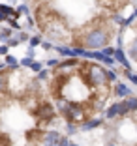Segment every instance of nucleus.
Masks as SVG:
<instances>
[{"instance_id": "nucleus-1", "label": "nucleus", "mask_w": 137, "mask_h": 146, "mask_svg": "<svg viewBox=\"0 0 137 146\" xmlns=\"http://www.w3.org/2000/svg\"><path fill=\"white\" fill-rule=\"evenodd\" d=\"M105 45H109V34L105 32V28H102V26L90 28V30H86L85 34H83V41H81L83 49L98 51V49H103Z\"/></svg>"}, {"instance_id": "nucleus-2", "label": "nucleus", "mask_w": 137, "mask_h": 146, "mask_svg": "<svg viewBox=\"0 0 137 146\" xmlns=\"http://www.w3.org/2000/svg\"><path fill=\"white\" fill-rule=\"evenodd\" d=\"M86 82H88V84H92L94 88H103V86H109L107 69L102 68L100 64H90V66H86Z\"/></svg>"}, {"instance_id": "nucleus-3", "label": "nucleus", "mask_w": 137, "mask_h": 146, "mask_svg": "<svg viewBox=\"0 0 137 146\" xmlns=\"http://www.w3.org/2000/svg\"><path fill=\"white\" fill-rule=\"evenodd\" d=\"M55 109H53V105L49 103V101H45V99H41L38 105V109H36V120H38V124H47V122H51L53 118H55Z\"/></svg>"}, {"instance_id": "nucleus-4", "label": "nucleus", "mask_w": 137, "mask_h": 146, "mask_svg": "<svg viewBox=\"0 0 137 146\" xmlns=\"http://www.w3.org/2000/svg\"><path fill=\"white\" fill-rule=\"evenodd\" d=\"M39 141L43 142V146H68V139L64 135H60L58 131H41Z\"/></svg>"}, {"instance_id": "nucleus-5", "label": "nucleus", "mask_w": 137, "mask_h": 146, "mask_svg": "<svg viewBox=\"0 0 137 146\" xmlns=\"http://www.w3.org/2000/svg\"><path fill=\"white\" fill-rule=\"evenodd\" d=\"M126 114H130V112H128V109H126L124 101H116V103H113L111 107L105 111V116H107L109 120H113L116 116H126Z\"/></svg>"}, {"instance_id": "nucleus-6", "label": "nucleus", "mask_w": 137, "mask_h": 146, "mask_svg": "<svg viewBox=\"0 0 137 146\" xmlns=\"http://www.w3.org/2000/svg\"><path fill=\"white\" fill-rule=\"evenodd\" d=\"M128 109V112H135L137 111V96H126V99H122Z\"/></svg>"}, {"instance_id": "nucleus-7", "label": "nucleus", "mask_w": 137, "mask_h": 146, "mask_svg": "<svg viewBox=\"0 0 137 146\" xmlns=\"http://www.w3.org/2000/svg\"><path fill=\"white\" fill-rule=\"evenodd\" d=\"M115 96L116 98H126V96H130V88L126 84H122V82H116L115 84Z\"/></svg>"}, {"instance_id": "nucleus-8", "label": "nucleus", "mask_w": 137, "mask_h": 146, "mask_svg": "<svg viewBox=\"0 0 137 146\" xmlns=\"http://www.w3.org/2000/svg\"><path fill=\"white\" fill-rule=\"evenodd\" d=\"M113 58H115V60L118 62V64H122V66H124L126 69H130V62H128V58H126V54H124L122 51H120V49H118V51H115V54H113Z\"/></svg>"}, {"instance_id": "nucleus-9", "label": "nucleus", "mask_w": 137, "mask_h": 146, "mask_svg": "<svg viewBox=\"0 0 137 146\" xmlns=\"http://www.w3.org/2000/svg\"><path fill=\"white\" fill-rule=\"evenodd\" d=\"M8 90V71L0 73V96H4Z\"/></svg>"}, {"instance_id": "nucleus-10", "label": "nucleus", "mask_w": 137, "mask_h": 146, "mask_svg": "<svg viewBox=\"0 0 137 146\" xmlns=\"http://www.w3.org/2000/svg\"><path fill=\"white\" fill-rule=\"evenodd\" d=\"M98 125H102V118H94V120L83 122V129H92V127H98Z\"/></svg>"}, {"instance_id": "nucleus-11", "label": "nucleus", "mask_w": 137, "mask_h": 146, "mask_svg": "<svg viewBox=\"0 0 137 146\" xmlns=\"http://www.w3.org/2000/svg\"><path fill=\"white\" fill-rule=\"evenodd\" d=\"M0 11L4 13L6 17H11V15H15V17H17V11H15V9H11V8H8V6H0Z\"/></svg>"}, {"instance_id": "nucleus-12", "label": "nucleus", "mask_w": 137, "mask_h": 146, "mask_svg": "<svg viewBox=\"0 0 137 146\" xmlns=\"http://www.w3.org/2000/svg\"><path fill=\"white\" fill-rule=\"evenodd\" d=\"M56 51H58L62 56H73V49H68V47H56Z\"/></svg>"}, {"instance_id": "nucleus-13", "label": "nucleus", "mask_w": 137, "mask_h": 146, "mask_svg": "<svg viewBox=\"0 0 137 146\" xmlns=\"http://www.w3.org/2000/svg\"><path fill=\"white\" fill-rule=\"evenodd\" d=\"M130 56H132L133 60H137V39L130 45Z\"/></svg>"}, {"instance_id": "nucleus-14", "label": "nucleus", "mask_w": 137, "mask_h": 146, "mask_svg": "<svg viewBox=\"0 0 137 146\" xmlns=\"http://www.w3.org/2000/svg\"><path fill=\"white\" fill-rule=\"evenodd\" d=\"M103 56H113L115 54V49L113 47H109V45H105V47H103V52H102Z\"/></svg>"}, {"instance_id": "nucleus-15", "label": "nucleus", "mask_w": 137, "mask_h": 146, "mask_svg": "<svg viewBox=\"0 0 137 146\" xmlns=\"http://www.w3.org/2000/svg\"><path fill=\"white\" fill-rule=\"evenodd\" d=\"M6 62H8L9 66H13V68H17V66H19V62L15 60V58H13V56H6Z\"/></svg>"}, {"instance_id": "nucleus-16", "label": "nucleus", "mask_w": 137, "mask_h": 146, "mask_svg": "<svg viewBox=\"0 0 137 146\" xmlns=\"http://www.w3.org/2000/svg\"><path fill=\"white\" fill-rule=\"evenodd\" d=\"M9 36H11V30H6V28H4V30H0V38H2V39H8Z\"/></svg>"}, {"instance_id": "nucleus-17", "label": "nucleus", "mask_w": 137, "mask_h": 146, "mask_svg": "<svg viewBox=\"0 0 137 146\" xmlns=\"http://www.w3.org/2000/svg\"><path fill=\"white\" fill-rule=\"evenodd\" d=\"M28 68L32 69V71H39V69H41V64H38V62H32V64H30Z\"/></svg>"}, {"instance_id": "nucleus-18", "label": "nucleus", "mask_w": 137, "mask_h": 146, "mask_svg": "<svg viewBox=\"0 0 137 146\" xmlns=\"http://www.w3.org/2000/svg\"><path fill=\"white\" fill-rule=\"evenodd\" d=\"M107 79H109V82H113L116 79V75H115V71H111V69H107Z\"/></svg>"}, {"instance_id": "nucleus-19", "label": "nucleus", "mask_w": 137, "mask_h": 146, "mask_svg": "<svg viewBox=\"0 0 137 146\" xmlns=\"http://www.w3.org/2000/svg\"><path fill=\"white\" fill-rule=\"evenodd\" d=\"M21 64H23V66H30V64H32V56H30V58H25Z\"/></svg>"}, {"instance_id": "nucleus-20", "label": "nucleus", "mask_w": 137, "mask_h": 146, "mask_svg": "<svg viewBox=\"0 0 137 146\" xmlns=\"http://www.w3.org/2000/svg\"><path fill=\"white\" fill-rule=\"evenodd\" d=\"M30 45H32V47H34V45H39V38H34L32 41H30Z\"/></svg>"}, {"instance_id": "nucleus-21", "label": "nucleus", "mask_w": 137, "mask_h": 146, "mask_svg": "<svg viewBox=\"0 0 137 146\" xmlns=\"http://www.w3.org/2000/svg\"><path fill=\"white\" fill-rule=\"evenodd\" d=\"M8 52V47H0V54H6Z\"/></svg>"}, {"instance_id": "nucleus-22", "label": "nucleus", "mask_w": 137, "mask_h": 146, "mask_svg": "<svg viewBox=\"0 0 137 146\" xmlns=\"http://www.w3.org/2000/svg\"><path fill=\"white\" fill-rule=\"evenodd\" d=\"M4 19H6V15H4L2 11H0V21H4Z\"/></svg>"}, {"instance_id": "nucleus-23", "label": "nucleus", "mask_w": 137, "mask_h": 146, "mask_svg": "<svg viewBox=\"0 0 137 146\" xmlns=\"http://www.w3.org/2000/svg\"><path fill=\"white\" fill-rule=\"evenodd\" d=\"M68 146H77V144H73V142H68Z\"/></svg>"}]
</instances>
